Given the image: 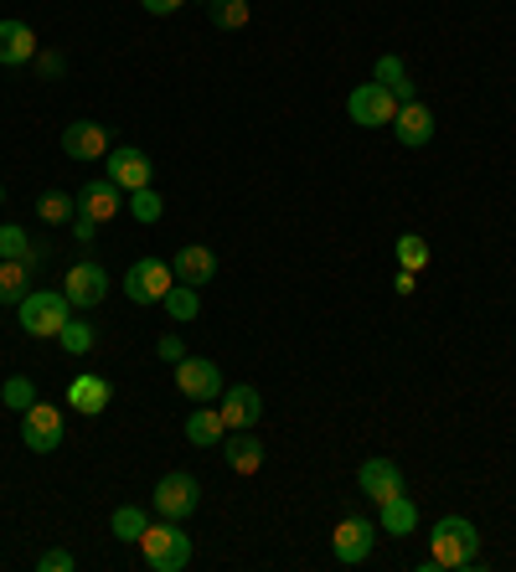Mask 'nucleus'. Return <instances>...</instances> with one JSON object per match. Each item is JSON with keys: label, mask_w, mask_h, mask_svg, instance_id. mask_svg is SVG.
<instances>
[{"label": "nucleus", "mask_w": 516, "mask_h": 572, "mask_svg": "<svg viewBox=\"0 0 516 572\" xmlns=\"http://www.w3.org/2000/svg\"><path fill=\"white\" fill-rule=\"evenodd\" d=\"M57 346H63L68 356H88V351H93V325H88V321H68L63 330H57Z\"/></svg>", "instance_id": "nucleus-32"}, {"label": "nucleus", "mask_w": 516, "mask_h": 572, "mask_svg": "<svg viewBox=\"0 0 516 572\" xmlns=\"http://www.w3.org/2000/svg\"><path fill=\"white\" fill-rule=\"evenodd\" d=\"M0 202H5V186H0Z\"/></svg>", "instance_id": "nucleus-39"}, {"label": "nucleus", "mask_w": 516, "mask_h": 572, "mask_svg": "<svg viewBox=\"0 0 516 572\" xmlns=\"http://www.w3.org/2000/svg\"><path fill=\"white\" fill-rule=\"evenodd\" d=\"M63 294L72 300V310H99L109 300V273H103V263H93V258L72 263L68 279H63Z\"/></svg>", "instance_id": "nucleus-10"}, {"label": "nucleus", "mask_w": 516, "mask_h": 572, "mask_svg": "<svg viewBox=\"0 0 516 572\" xmlns=\"http://www.w3.org/2000/svg\"><path fill=\"white\" fill-rule=\"evenodd\" d=\"M206 16L217 32H243L248 26V0H206Z\"/></svg>", "instance_id": "nucleus-27"}, {"label": "nucleus", "mask_w": 516, "mask_h": 572, "mask_svg": "<svg viewBox=\"0 0 516 572\" xmlns=\"http://www.w3.org/2000/svg\"><path fill=\"white\" fill-rule=\"evenodd\" d=\"M68 321H72V300L63 289H32V294L16 304V325L36 340H57V330Z\"/></svg>", "instance_id": "nucleus-2"}, {"label": "nucleus", "mask_w": 516, "mask_h": 572, "mask_svg": "<svg viewBox=\"0 0 516 572\" xmlns=\"http://www.w3.org/2000/svg\"><path fill=\"white\" fill-rule=\"evenodd\" d=\"M223 371L217 361H206V356H187V361H176V392L187 397V403H217L223 397Z\"/></svg>", "instance_id": "nucleus-7"}, {"label": "nucleus", "mask_w": 516, "mask_h": 572, "mask_svg": "<svg viewBox=\"0 0 516 572\" xmlns=\"http://www.w3.org/2000/svg\"><path fill=\"white\" fill-rule=\"evenodd\" d=\"M176 284H191V289H206L212 279H217V253L202 248V243H187V248H176Z\"/></svg>", "instance_id": "nucleus-14"}, {"label": "nucleus", "mask_w": 516, "mask_h": 572, "mask_svg": "<svg viewBox=\"0 0 516 572\" xmlns=\"http://www.w3.org/2000/svg\"><path fill=\"white\" fill-rule=\"evenodd\" d=\"M103 166H109V181L120 186L124 197L130 191H139V186H150V155L145 150H135V145H114V150L103 155Z\"/></svg>", "instance_id": "nucleus-12"}, {"label": "nucleus", "mask_w": 516, "mask_h": 572, "mask_svg": "<svg viewBox=\"0 0 516 572\" xmlns=\"http://www.w3.org/2000/svg\"><path fill=\"white\" fill-rule=\"evenodd\" d=\"M346 114H351V124H361V130H382V124H393L397 99L372 78V83H357L346 93Z\"/></svg>", "instance_id": "nucleus-8"}, {"label": "nucleus", "mask_w": 516, "mask_h": 572, "mask_svg": "<svg viewBox=\"0 0 516 572\" xmlns=\"http://www.w3.org/2000/svg\"><path fill=\"white\" fill-rule=\"evenodd\" d=\"M378 537H382V526L372 521V516H341V521H336V537H330V552H336L341 568H357V562L372 557Z\"/></svg>", "instance_id": "nucleus-5"}, {"label": "nucleus", "mask_w": 516, "mask_h": 572, "mask_svg": "<svg viewBox=\"0 0 516 572\" xmlns=\"http://www.w3.org/2000/svg\"><path fill=\"white\" fill-rule=\"evenodd\" d=\"M93 233H99V222L78 212V217H72V237H78V243H93Z\"/></svg>", "instance_id": "nucleus-38"}, {"label": "nucleus", "mask_w": 516, "mask_h": 572, "mask_svg": "<svg viewBox=\"0 0 516 572\" xmlns=\"http://www.w3.org/2000/svg\"><path fill=\"white\" fill-rule=\"evenodd\" d=\"M26 253H32V237L21 233L16 222H5L0 227V258H26Z\"/></svg>", "instance_id": "nucleus-33"}, {"label": "nucleus", "mask_w": 516, "mask_h": 572, "mask_svg": "<svg viewBox=\"0 0 516 572\" xmlns=\"http://www.w3.org/2000/svg\"><path fill=\"white\" fill-rule=\"evenodd\" d=\"M393 248H397V263H403L408 273H424V269H429V243H424L418 233H403Z\"/></svg>", "instance_id": "nucleus-30"}, {"label": "nucleus", "mask_w": 516, "mask_h": 572, "mask_svg": "<svg viewBox=\"0 0 516 572\" xmlns=\"http://www.w3.org/2000/svg\"><path fill=\"white\" fill-rule=\"evenodd\" d=\"M32 294V269L26 258H0V304H21Z\"/></svg>", "instance_id": "nucleus-24"}, {"label": "nucleus", "mask_w": 516, "mask_h": 572, "mask_svg": "<svg viewBox=\"0 0 516 572\" xmlns=\"http://www.w3.org/2000/svg\"><path fill=\"white\" fill-rule=\"evenodd\" d=\"M223 438H227V418H223V407L197 403V413H187V444H197V449H217Z\"/></svg>", "instance_id": "nucleus-21"}, {"label": "nucleus", "mask_w": 516, "mask_h": 572, "mask_svg": "<svg viewBox=\"0 0 516 572\" xmlns=\"http://www.w3.org/2000/svg\"><path fill=\"white\" fill-rule=\"evenodd\" d=\"M32 63H36L42 78H63V68H68V57H63V52H36Z\"/></svg>", "instance_id": "nucleus-35"}, {"label": "nucleus", "mask_w": 516, "mask_h": 572, "mask_svg": "<svg viewBox=\"0 0 516 572\" xmlns=\"http://www.w3.org/2000/svg\"><path fill=\"white\" fill-rule=\"evenodd\" d=\"M223 459H227V470L233 474H258L263 470V444L254 438V428H227Z\"/></svg>", "instance_id": "nucleus-19"}, {"label": "nucleus", "mask_w": 516, "mask_h": 572, "mask_svg": "<svg viewBox=\"0 0 516 572\" xmlns=\"http://www.w3.org/2000/svg\"><path fill=\"white\" fill-rule=\"evenodd\" d=\"M176 273L166 258H135L130 263V273H124V294H130V304H160L166 294H171Z\"/></svg>", "instance_id": "nucleus-6"}, {"label": "nucleus", "mask_w": 516, "mask_h": 572, "mask_svg": "<svg viewBox=\"0 0 516 572\" xmlns=\"http://www.w3.org/2000/svg\"><path fill=\"white\" fill-rule=\"evenodd\" d=\"M382 531L388 537H413L418 531V505H413V495H393V501H382Z\"/></svg>", "instance_id": "nucleus-23"}, {"label": "nucleus", "mask_w": 516, "mask_h": 572, "mask_svg": "<svg viewBox=\"0 0 516 572\" xmlns=\"http://www.w3.org/2000/svg\"><path fill=\"white\" fill-rule=\"evenodd\" d=\"M78 212L103 227L109 217H120V212H124V191L109 181V176H103V181H88L83 191H78Z\"/></svg>", "instance_id": "nucleus-18"}, {"label": "nucleus", "mask_w": 516, "mask_h": 572, "mask_svg": "<svg viewBox=\"0 0 516 572\" xmlns=\"http://www.w3.org/2000/svg\"><path fill=\"white\" fill-rule=\"evenodd\" d=\"M72 212H78V197H68V191H42V202H36V217L47 227H63Z\"/></svg>", "instance_id": "nucleus-28"}, {"label": "nucleus", "mask_w": 516, "mask_h": 572, "mask_svg": "<svg viewBox=\"0 0 516 572\" xmlns=\"http://www.w3.org/2000/svg\"><path fill=\"white\" fill-rule=\"evenodd\" d=\"M139 552H145V568L150 572H181L191 562V537L181 531V521H166L160 516V526H145Z\"/></svg>", "instance_id": "nucleus-3"}, {"label": "nucleus", "mask_w": 516, "mask_h": 572, "mask_svg": "<svg viewBox=\"0 0 516 572\" xmlns=\"http://www.w3.org/2000/svg\"><path fill=\"white\" fill-rule=\"evenodd\" d=\"M36 568H42V572H72V568H78V557L63 552V547H52V552L36 557Z\"/></svg>", "instance_id": "nucleus-34"}, {"label": "nucleus", "mask_w": 516, "mask_h": 572, "mask_svg": "<svg viewBox=\"0 0 516 572\" xmlns=\"http://www.w3.org/2000/svg\"><path fill=\"white\" fill-rule=\"evenodd\" d=\"M109 403H114V388H109L103 377H93V371H78V377L68 382V407H72V413H83V418H99Z\"/></svg>", "instance_id": "nucleus-16"}, {"label": "nucleus", "mask_w": 516, "mask_h": 572, "mask_svg": "<svg viewBox=\"0 0 516 572\" xmlns=\"http://www.w3.org/2000/svg\"><path fill=\"white\" fill-rule=\"evenodd\" d=\"M160 304H166V315H171L176 325H191L197 315H202V294H197L191 284H171V294H166Z\"/></svg>", "instance_id": "nucleus-25"}, {"label": "nucleus", "mask_w": 516, "mask_h": 572, "mask_svg": "<svg viewBox=\"0 0 516 572\" xmlns=\"http://www.w3.org/2000/svg\"><path fill=\"white\" fill-rule=\"evenodd\" d=\"M36 52H42V42H36V32L26 26V21H0V68H26Z\"/></svg>", "instance_id": "nucleus-15"}, {"label": "nucleus", "mask_w": 516, "mask_h": 572, "mask_svg": "<svg viewBox=\"0 0 516 572\" xmlns=\"http://www.w3.org/2000/svg\"><path fill=\"white\" fill-rule=\"evenodd\" d=\"M481 557V531L475 521L464 516H439L429 531V557L418 562V572H460V568H475Z\"/></svg>", "instance_id": "nucleus-1"}, {"label": "nucleus", "mask_w": 516, "mask_h": 572, "mask_svg": "<svg viewBox=\"0 0 516 572\" xmlns=\"http://www.w3.org/2000/svg\"><path fill=\"white\" fill-rule=\"evenodd\" d=\"M145 526H150V511L145 505H120L114 516H109V531L120 541H139L145 537Z\"/></svg>", "instance_id": "nucleus-26"}, {"label": "nucleus", "mask_w": 516, "mask_h": 572, "mask_svg": "<svg viewBox=\"0 0 516 572\" xmlns=\"http://www.w3.org/2000/svg\"><path fill=\"white\" fill-rule=\"evenodd\" d=\"M150 505H155V516H166V521H187V516H197V505H202V485H197V474H187V470L160 474V485H155Z\"/></svg>", "instance_id": "nucleus-4"}, {"label": "nucleus", "mask_w": 516, "mask_h": 572, "mask_svg": "<svg viewBox=\"0 0 516 572\" xmlns=\"http://www.w3.org/2000/svg\"><path fill=\"white\" fill-rule=\"evenodd\" d=\"M223 418H227V428H258V418H263V397H258L254 382H233V388H223Z\"/></svg>", "instance_id": "nucleus-17"}, {"label": "nucleus", "mask_w": 516, "mask_h": 572, "mask_svg": "<svg viewBox=\"0 0 516 572\" xmlns=\"http://www.w3.org/2000/svg\"><path fill=\"white\" fill-rule=\"evenodd\" d=\"M357 485H361V495H367V501L382 505V501H393V495H403V470H397L393 459L372 455V459H361Z\"/></svg>", "instance_id": "nucleus-13"}, {"label": "nucleus", "mask_w": 516, "mask_h": 572, "mask_svg": "<svg viewBox=\"0 0 516 572\" xmlns=\"http://www.w3.org/2000/svg\"><path fill=\"white\" fill-rule=\"evenodd\" d=\"M63 434H68V428H63V413L52 403H32L21 413V444H26L32 455H52V449L63 444Z\"/></svg>", "instance_id": "nucleus-9"}, {"label": "nucleus", "mask_w": 516, "mask_h": 572, "mask_svg": "<svg viewBox=\"0 0 516 572\" xmlns=\"http://www.w3.org/2000/svg\"><path fill=\"white\" fill-rule=\"evenodd\" d=\"M393 135H397V145H408V150L429 145V139H434V114H429V109H424L418 99H413V103H397Z\"/></svg>", "instance_id": "nucleus-20"}, {"label": "nucleus", "mask_w": 516, "mask_h": 572, "mask_svg": "<svg viewBox=\"0 0 516 572\" xmlns=\"http://www.w3.org/2000/svg\"><path fill=\"white\" fill-rule=\"evenodd\" d=\"M124 212H135V222H160V212H166V202H160V191H150V186H139V191H130L124 197Z\"/></svg>", "instance_id": "nucleus-29"}, {"label": "nucleus", "mask_w": 516, "mask_h": 572, "mask_svg": "<svg viewBox=\"0 0 516 572\" xmlns=\"http://www.w3.org/2000/svg\"><path fill=\"white\" fill-rule=\"evenodd\" d=\"M114 150V139H109V124H93V119H72L68 130H63V155L68 160H103V155Z\"/></svg>", "instance_id": "nucleus-11"}, {"label": "nucleus", "mask_w": 516, "mask_h": 572, "mask_svg": "<svg viewBox=\"0 0 516 572\" xmlns=\"http://www.w3.org/2000/svg\"><path fill=\"white\" fill-rule=\"evenodd\" d=\"M372 78H378L388 93H393L397 103H413L418 93H413V78H408V68H403V57H393V52H382L378 57V68H372Z\"/></svg>", "instance_id": "nucleus-22"}, {"label": "nucleus", "mask_w": 516, "mask_h": 572, "mask_svg": "<svg viewBox=\"0 0 516 572\" xmlns=\"http://www.w3.org/2000/svg\"><path fill=\"white\" fill-rule=\"evenodd\" d=\"M155 356H160V361H187V340L181 336H160V346H155Z\"/></svg>", "instance_id": "nucleus-36"}, {"label": "nucleus", "mask_w": 516, "mask_h": 572, "mask_svg": "<svg viewBox=\"0 0 516 572\" xmlns=\"http://www.w3.org/2000/svg\"><path fill=\"white\" fill-rule=\"evenodd\" d=\"M0 403L11 407V413H26L36 403V382L32 377H5V388H0Z\"/></svg>", "instance_id": "nucleus-31"}, {"label": "nucleus", "mask_w": 516, "mask_h": 572, "mask_svg": "<svg viewBox=\"0 0 516 572\" xmlns=\"http://www.w3.org/2000/svg\"><path fill=\"white\" fill-rule=\"evenodd\" d=\"M202 5H206V0H202Z\"/></svg>", "instance_id": "nucleus-40"}, {"label": "nucleus", "mask_w": 516, "mask_h": 572, "mask_svg": "<svg viewBox=\"0 0 516 572\" xmlns=\"http://www.w3.org/2000/svg\"><path fill=\"white\" fill-rule=\"evenodd\" d=\"M139 5H145L150 16H176V11H181L187 0H139Z\"/></svg>", "instance_id": "nucleus-37"}]
</instances>
